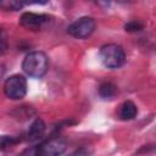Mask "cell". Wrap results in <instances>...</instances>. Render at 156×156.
Returning <instances> with one entry per match:
<instances>
[{"label":"cell","mask_w":156,"mask_h":156,"mask_svg":"<svg viewBox=\"0 0 156 156\" xmlns=\"http://www.w3.org/2000/svg\"><path fill=\"white\" fill-rule=\"evenodd\" d=\"M45 133V123L43 119L37 118L35 121H33V123L29 126L27 136L29 141H37L39 140Z\"/></svg>","instance_id":"cell-8"},{"label":"cell","mask_w":156,"mask_h":156,"mask_svg":"<svg viewBox=\"0 0 156 156\" xmlns=\"http://www.w3.org/2000/svg\"><path fill=\"white\" fill-rule=\"evenodd\" d=\"M23 4H26V0H0V9L4 11H17Z\"/></svg>","instance_id":"cell-10"},{"label":"cell","mask_w":156,"mask_h":156,"mask_svg":"<svg viewBox=\"0 0 156 156\" xmlns=\"http://www.w3.org/2000/svg\"><path fill=\"white\" fill-rule=\"evenodd\" d=\"M116 94H117V88L111 82H104V83L100 84L99 95L104 100H111V99H113L116 96Z\"/></svg>","instance_id":"cell-9"},{"label":"cell","mask_w":156,"mask_h":156,"mask_svg":"<svg viewBox=\"0 0 156 156\" xmlns=\"http://www.w3.org/2000/svg\"><path fill=\"white\" fill-rule=\"evenodd\" d=\"M136 113H138L136 105L133 101H124L118 107L117 117L122 121H130L136 116Z\"/></svg>","instance_id":"cell-7"},{"label":"cell","mask_w":156,"mask_h":156,"mask_svg":"<svg viewBox=\"0 0 156 156\" xmlns=\"http://www.w3.org/2000/svg\"><path fill=\"white\" fill-rule=\"evenodd\" d=\"M100 58L105 67L118 68L126 61V54L121 45L107 44L100 49Z\"/></svg>","instance_id":"cell-2"},{"label":"cell","mask_w":156,"mask_h":156,"mask_svg":"<svg viewBox=\"0 0 156 156\" xmlns=\"http://www.w3.org/2000/svg\"><path fill=\"white\" fill-rule=\"evenodd\" d=\"M49 67L48 56L41 51H32L29 52L22 62V68L29 77L40 78L43 77Z\"/></svg>","instance_id":"cell-1"},{"label":"cell","mask_w":156,"mask_h":156,"mask_svg":"<svg viewBox=\"0 0 156 156\" xmlns=\"http://www.w3.org/2000/svg\"><path fill=\"white\" fill-rule=\"evenodd\" d=\"M66 150V143L61 138H51L44 143H41L37 147V154L44 156H57L63 154Z\"/></svg>","instance_id":"cell-6"},{"label":"cell","mask_w":156,"mask_h":156,"mask_svg":"<svg viewBox=\"0 0 156 156\" xmlns=\"http://www.w3.org/2000/svg\"><path fill=\"white\" fill-rule=\"evenodd\" d=\"M143 28V24L139 23V22H129L128 24H126V30L128 32H138Z\"/></svg>","instance_id":"cell-12"},{"label":"cell","mask_w":156,"mask_h":156,"mask_svg":"<svg viewBox=\"0 0 156 156\" xmlns=\"http://www.w3.org/2000/svg\"><path fill=\"white\" fill-rule=\"evenodd\" d=\"M9 48V37L4 27H0V56L6 52Z\"/></svg>","instance_id":"cell-11"},{"label":"cell","mask_w":156,"mask_h":156,"mask_svg":"<svg viewBox=\"0 0 156 156\" xmlns=\"http://www.w3.org/2000/svg\"><path fill=\"white\" fill-rule=\"evenodd\" d=\"M96 4H99L101 7H107L111 4V0H95Z\"/></svg>","instance_id":"cell-13"},{"label":"cell","mask_w":156,"mask_h":156,"mask_svg":"<svg viewBox=\"0 0 156 156\" xmlns=\"http://www.w3.org/2000/svg\"><path fill=\"white\" fill-rule=\"evenodd\" d=\"M94 30H95V21L94 18L88 16L76 20L67 28L68 34L77 39H85L90 37Z\"/></svg>","instance_id":"cell-4"},{"label":"cell","mask_w":156,"mask_h":156,"mask_svg":"<svg viewBox=\"0 0 156 156\" xmlns=\"http://www.w3.org/2000/svg\"><path fill=\"white\" fill-rule=\"evenodd\" d=\"M27 4H40V5H44V4H48L49 0H26Z\"/></svg>","instance_id":"cell-14"},{"label":"cell","mask_w":156,"mask_h":156,"mask_svg":"<svg viewBox=\"0 0 156 156\" xmlns=\"http://www.w3.org/2000/svg\"><path fill=\"white\" fill-rule=\"evenodd\" d=\"M50 21V17L43 13L24 12L20 18V24L29 30H39L44 28Z\"/></svg>","instance_id":"cell-5"},{"label":"cell","mask_w":156,"mask_h":156,"mask_svg":"<svg viewBox=\"0 0 156 156\" xmlns=\"http://www.w3.org/2000/svg\"><path fill=\"white\" fill-rule=\"evenodd\" d=\"M4 93L11 100H21L27 93V80L21 74L9 77L4 83Z\"/></svg>","instance_id":"cell-3"}]
</instances>
